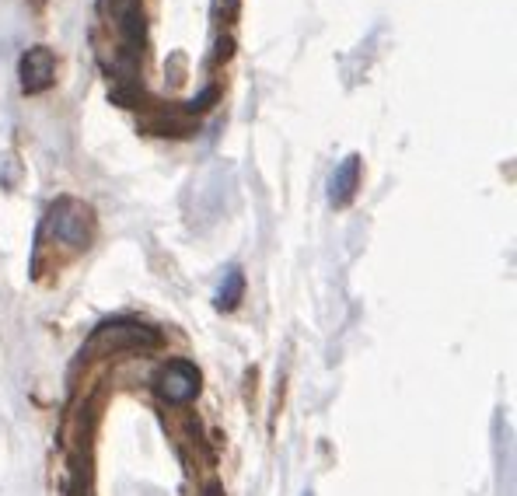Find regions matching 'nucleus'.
<instances>
[{
    "label": "nucleus",
    "instance_id": "nucleus-1",
    "mask_svg": "<svg viewBox=\"0 0 517 496\" xmlns=\"http://www.w3.org/2000/svg\"><path fill=\"white\" fill-rule=\"evenodd\" d=\"M98 18L116 39V53H112L109 74L116 77V102H133L140 91L137 67L144 56V4L140 0H98Z\"/></svg>",
    "mask_w": 517,
    "mask_h": 496
},
{
    "label": "nucleus",
    "instance_id": "nucleus-2",
    "mask_svg": "<svg viewBox=\"0 0 517 496\" xmlns=\"http://www.w3.org/2000/svg\"><path fill=\"white\" fill-rule=\"evenodd\" d=\"M46 228L53 231V238L60 245L88 248L91 235H95V214H91L88 203L74 200V196H60V200L53 203V210H49Z\"/></svg>",
    "mask_w": 517,
    "mask_h": 496
},
{
    "label": "nucleus",
    "instance_id": "nucleus-3",
    "mask_svg": "<svg viewBox=\"0 0 517 496\" xmlns=\"http://www.w3.org/2000/svg\"><path fill=\"white\" fill-rule=\"evenodd\" d=\"M161 336L140 322H105L88 339V350H126V346H158Z\"/></svg>",
    "mask_w": 517,
    "mask_h": 496
},
{
    "label": "nucleus",
    "instance_id": "nucleus-4",
    "mask_svg": "<svg viewBox=\"0 0 517 496\" xmlns=\"http://www.w3.org/2000/svg\"><path fill=\"white\" fill-rule=\"evenodd\" d=\"M18 74H21V91H25V95H42V91H49V88H53V81H56L53 49H46V46L25 49Z\"/></svg>",
    "mask_w": 517,
    "mask_h": 496
},
{
    "label": "nucleus",
    "instance_id": "nucleus-5",
    "mask_svg": "<svg viewBox=\"0 0 517 496\" xmlns=\"http://www.w3.org/2000/svg\"><path fill=\"white\" fill-rule=\"evenodd\" d=\"M158 392L165 395L168 402L182 406V402H189V399H196V395H200V371H196L189 360H172V364L161 371Z\"/></svg>",
    "mask_w": 517,
    "mask_h": 496
},
{
    "label": "nucleus",
    "instance_id": "nucleus-6",
    "mask_svg": "<svg viewBox=\"0 0 517 496\" xmlns=\"http://www.w3.org/2000/svg\"><path fill=\"white\" fill-rule=\"evenodd\" d=\"M357 186H360V154H350L343 165L332 172V182H329V203L332 207H346V203L357 196Z\"/></svg>",
    "mask_w": 517,
    "mask_h": 496
},
{
    "label": "nucleus",
    "instance_id": "nucleus-7",
    "mask_svg": "<svg viewBox=\"0 0 517 496\" xmlns=\"http://www.w3.org/2000/svg\"><path fill=\"white\" fill-rule=\"evenodd\" d=\"M242 294H245V276L238 266H231L228 273H224L221 290H217V304H221V308H235V304L242 301Z\"/></svg>",
    "mask_w": 517,
    "mask_h": 496
}]
</instances>
